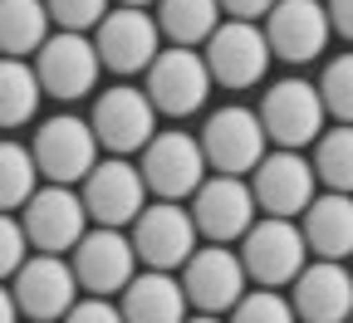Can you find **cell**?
Returning <instances> with one entry per match:
<instances>
[{"label":"cell","instance_id":"cell-1","mask_svg":"<svg viewBox=\"0 0 353 323\" xmlns=\"http://www.w3.org/2000/svg\"><path fill=\"white\" fill-rule=\"evenodd\" d=\"M255 118H260L265 137H270V147H290V152L314 147V137L329 127V113H324V98H319L314 79L265 83V94L255 103Z\"/></svg>","mask_w":353,"mask_h":323},{"label":"cell","instance_id":"cell-2","mask_svg":"<svg viewBox=\"0 0 353 323\" xmlns=\"http://www.w3.org/2000/svg\"><path fill=\"white\" fill-rule=\"evenodd\" d=\"M211 69L201 59V50H192V44H162L157 59L143 69V94L148 103L157 108V118H192L206 108L211 98Z\"/></svg>","mask_w":353,"mask_h":323},{"label":"cell","instance_id":"cell-3","mask_svg":"<svg viewBox=\"0 0 353 323\" xmlns=\"http://www.w3.org/2000/svg\"><path fill=\"white\" fill-rule=\"evenodd\" d=\"M138 171L152 201H192V191L211 176L196 132H182V127H157L152 143L138 152Z\"/></svg>","mask_w":353,"mask_h":323},{"label":"cell","instance_id":"cell-4","mask_svg":"<svg viewBox=\"0 0 353 323\" xmlns=\"http://www.w3.org/2000/svg\"><path fill=\"white\" fill-rule=\"evenodd\" d=\"M34 79L44 88V98L54 103H79L88 94H99V50H94V34H74V30H54L50 39L34 50Z\"/></svg>","mask_w":353,"mask_h":323},{"label":"cell","instance_id":"cell-5","mask_svg":"<svg viewBox=\"0 0 353 323\" xmlns=\"http://www.w3.org/2000/svg\"><path fill=\"white\" fill-rule=\"evenodd\" d=\"M99 137H94V123L88 118H74V113H54L44 118L30 137V157L39 167V181H59V187H79V181L94 171L99 162Z\"/></svg>","mask_w":353,"mask_h":323},{"label":"cell","instance_id":"cell-6","mask_svg":"<svg viewBox=\"0 0 353 323\" xmlns=\"http://www.w3.org/2000/svg\"><path fill=\"white\" fill-rule=\"evenodd\" d=\"M88 123H94V137H99V147L108 157H138L148 143H152V132H157V108L148 103V94L138 83H108L99 88V98H94V113H88Z\"/></svg>","mask_w":353,"mask_h":323},{"label":"cell","instance_id":"cell-7","mask_svg":"<svg viewBox=\"0 0 353 323\" xmlns=\"http://www.w3.org/2000/svg\"><path fill=\"white\" fill-rule=\"evenodd\" d=\"M236 250H241L250 284H260V289H290L294 274L309 264V245L299 236V220H280V216L255 220L236 240Z\"/></svg>","mask_w":353,"mask_h":323},{"label":"cell","instance_id":"cell-8","mask_svg":"<svg viewBox=\"0 0 353 323\" xmlns=\"http://www.w3.org/2000/svg\"><path fill=\"white\" fill-rule=\"evenodd\" d=\"M128 240L138 250L143 269H167V274H176L192 260V250L201 245L187 201H148L138 211V220L128 225Z\"/></svg>","mask_w":353,"mask_h":323},{"label":"cell","instance_id":"cell-9","mask_svg":"<svg viewBox=\"0 0 353 323\" xmlns=\"http://www.w3.org/2000/svg\"><path fill=\"white\" fill-rule=\"evenodd\" d=\"M201 59L211 69V83L226 88V94H245V88L265 83V69H270V44H265V30L250 20H221L211 30V39L201 44Z\"/></svg>","mask_w":353,"mask_h":323},{"label":"cell","instance_id":"cell-10","mask_svg":"<svg viewBox=\"0 0 353 323\" xmlns=\"http://www.w3.org/2000/svg\"><path fill=\"white\" fill-rule=\"evenodd\" d=\"M196 143L206 152V167L221 176H250L255 162L270 152V137H265L255 108H245V103H226V108L206 113Z\"/></svg>","mask_w":353,"mask_h":323},{"label":"cell","instance_id":"cell-11","mask_svg":"<svg viewBox=\"0 0 353 323\" xmlns=\"http://www.w3.org/2000/svg\"><path fill=\"white\" fill-rule=\"evenodd\" d=\"M176 280H182V294H187L192 313H231L236 299L250 289L241 250L236 245H211V240H201L192 250V260L176 269Z\"/></svg>","mask_w":353,"mask_h":323},{"label":"cell","instance_id":"cell-12","mask_svg":"<svg viewBox=\"0 0 353 323\" xmlns=\"http://www.w3.org/2000/svg\"><path fill=\"white\" fill-rule=\"evenodd\" d=\"M265 30V44L280 64H319L334 44V25H329V10L324 0H275L270 15L260 20Z\"/></svg>","mask_w":353,"mask_h":323},{"label":"cell","instance_id":"cell-13","mask_svg":"<svg viewBox=\"0 0 353 323\" xmlns=\"http://www.w3.org/2000/svg\"><path fill=\"white\" fill-rule=\"evenodd\" d=\"M20 225H25L30 250H39V255H69L94 220H88V211L79 201V187L44 181V187H34V196L20 206Z\"/></svg>","mask_w":353,"mask_h":323},{"label":"cell","instance_id":"cell-14","mask_svg":"<svg viewBox=\"0 0 353 323\" xmlns=\"http://www.w3.org/2000/svg\"><path fill=\"white\" fill-rule=\"evenodd\" d=\"M79 201H83V211H88L94 225L123 230V225L138 220V211L152 196H148V181H143V171H138L132 157H99L94 171L79 181Z\"/></svg>","mask_w":353,"mask_h":323},{"label":"cell","instance_id":"cell-15","mask_svg":"<svg viewBox=\"0 0 353 323\" xmlns=\"http://www.w3.org/2000/svg\"><path fill=\"white\" fill-rule=\"evenodd\" d=\"M245 181H250L255 211L260 216H280V220H299L304 206L319 196V176H314V167H309V157L290 152V147L265 152Z\"/></svg>","mask_w":353,"mask_h":323},{"label":"cell","instance_id":"cell-16","mask_svg":"<svg viewBox=\"0 0 353 323\" xmlns=\"http://www.w3.org/2000/svg\"><path fill=\"white\" fill-rule=\"evenodd\" d=\"M79 294H99V299H118L128 289V280L138 274V250H132L128 230L113 225H88L83 240L69 250Z\"/></svg>","mask_w":353,"mask_h":323},{"label":"cell","instance_id":"cell-17","mask_svg":"<svg viewBox=\"0 0 353 323\" xmlns=\"http://www.w3.org/2000/svg\"><path fill=\"white\" fill-rule=\"evenodd\" d=\"M94 50L99 64L118 79H138L157 50H162V30L152 20V10H132V6H113L99 25H94Z\"/></svg>","mask_w":353,"mask_h":323},{"label":"cell","instance_id":"cell-18","mask_svg":"<svg viewBox=\"0 0 353 323\" xmlns=\"http://www.w3.org/2000/svg\"><path fill=\"white\" fill-rule=\"evenodd\" d=\"M10 294H15L25 323H59L79 299V280H74L69 255H39L34 250L10 274Z\"/></svg>","mask_w":353,"mask_h":323},{"label":"cell","instance_id":"cell-19","mask_svg":"<svg viewBox=\"0 0 353 323\" xmlns=\"http://www.w3.org/2000/svg\"><path fill=\"white\" fill-rule=\"evenodd\" d=\"M192 220H196V236L211 245H236L245 230L255 225V196H250V181L245 176H221L211 171L201 187L187 201Z\"/></svg>","mask_w":353,"mask_h":323},{"label":"cell","instance_id":"cell-20","mask_svg":"<svg viewBox=\"0 0 353 323\" xmlns=\"http://www.w3.org/2000/svg\"><path fill=\"white\" fill-rule=\"evenodd\" d=\"M290 309L299 323H348V313H353L348 264L343 260H309L290 284Z\"/></svg>","mask_w":353,"mask_h":323},{"label":"cell","instance_id":"cell-21","mask_svg":"<svg viewBox=\"0 0 353 323\" xmlns=\"http://www.w3.org/2000/svg\"><path fill=\"white\" fill-rule=\"evenodd\" d=\"M299 236L314 260H353V196L319 191L299 216Z\"/></svg>","mask_w":353,"mask_h":323},{"label":"cell","instance_id":"cell-22","mask_svg":"<svg viewBox=\"0 0 353 323\" xmlns=\"http://www.w3.org/2000/svg\"><path fill=\"white\" fill-rule=\"evenodd\" d=\"M118 313H123V323H182L192 313V304H187L176 274L143 269V274H132L128 289L118 294Z\"/></svg>","mask_w":353,"mask_h":323},{"label":"cell","instance_id":"cell-23","mask_svg":"<svg viewBox=\"0 0 353 323\" xmlns=\"http://www.w3.org/2000/svg\"><path fill=\"white\" fill-rule=\"evenodd\" d=\"M54 34V20L44 0H0V54L34 59V50Z\"/></svg>","mask_w":353,"mask_h":323},{"label":"cell","instance_id":"cell-24","mask_svg":"<svg viewBox=\"0 0 353 323\" xmlns=\"http://www.w3.org/2000/svg\"><path fill=\"white\" fill-rule=\"evenodd\" d=\"M39 103H44V88L34 79V64L0 54V132L30 127L34 113H39Z\"/></svg>","mask_w":353,"mask_h":323},{"label":"cell","instance_id":"cell-25","mask_svg":"<svg viewBox=\"0 0 353 323\" xmlns=\"http://www.w3.org/2000/svg\"><path fill=\"white\" fill-rule=\"evenodd\" d=\"M152 20L162 30V44H192V50H201L211 39V30L221 25V6L216 0H157Z\"/></svg>","mask_w":353,"mask_h":323},{"label":"cell","instance_id":"cell-26","mask_svg":"<svg viewBox=\"0 0 353 323\" xmlns=\"http://www.w3.org/2000/svg\"><path fill=\"white\" fill-rule=\"evenodd\" d=\"M309 167L319 176V191L353 196V123H329L309 147Z\"/></svg>","mask_w":353,"mask_h":323},{"label":"cell","instance_id":"cell-27","mask_svg":"<svg viewBox=\"0 0 353 323\" xmlns=\"http://www.w3.org/2000/svg\"><path fill=\"white\" fill-rule=\"evenodd\" d=\"M39 187V167L30 157V143H15V137H0V211H15L34 196Z\"/></svg>","mask_w":353,"mask_h":323},{"label":"cell","instance_id":"cell-28","mask_svg":"<svg viewBox=\"0 0 353 323\" xmlns=\"http://www.w3.org/2000/svg\"><path fill=\"white\" fill-rule=\"evenodd\" d=\"M314 83H319V98H324L329 123H353V44L343 54L324 59V69H319Z\"/></svg>","mask_w":353,"mask_h":323},{"label":"cell","instance_id":"cell-29","mask_svg":"<svg viewBox=\"0 0 353 323\" xmlns=\"http://www.w3.org/2000/svg\"><path fill=\"white\" fill-rule=\"evenodd\" d=\"M226 323H299L294 309H290V294L285 289H245L236 299V309L226 313Z\"/></svg>","mask_w":353,"mask_h":323},{"label":"cell","instance_id":"cell-30","mask_svg":"<svg viewBox=\"0 0 353 323\" xmlns=\"http://www.w3.org/2000/svg\"><path fill=\"white\" fill-rule=\"evenodd\" d=\"M44 10H50L54 30H74V34H88L108 10L113 0H44Z\"/></svg>","mask_w":353,"mask_h":323},{"label":"cell","instance_id":"cell-31","mask_svg":"<svg viewBox=\"0 0 353 323\" xmlns=\"http://www.w3.org/2000/svg\"><path fill=\"white\" fill-rule=\"evenodd\" d=\"M30 260V240H25V225L15 211H0V280H10V274Z\"/></svg>","mask_w":353,"mask_h":323},{"label":"cell","instance_id":"cell-32","mask_svg":"<svg viewBox=\"0 0 353 323\" xmlns=\"http://www.w3.org/2000/svg\"><path fill=\"white\" fill-rule=\"evenodd\" d=\"M59 323H123V313H118V304H113V299L79 294V299H74V309H69Z\"/></svg>","mask_w":353,"mask_h":323},{"label":"cell","instance_id":"cell-33","mask_svg":"<svg viewBox=\"0 0 353 323\" xmlns=\"http://www.w3.org/2000/svg\"><path fill=\"white\" fill-rule=\"evenodd\" d=\"M216 6H221V15H226V20H250V25H260L265 15H270L275 0H216Z\"/></svg>","mask_w":353,"mask_h":323},{"label":"cell","instance_id":"cell-34","mask_svg":"<svg viewBox=\"0 0 353 323\" xmlns=\"http://www.w3.org/2000/svg\"><path fill=\"white\" fill-rule=\"evenodd\" d=\"M324 10H329V25L343 44H353V0H324Z\"/></svg>","mask_w":353,"mask_h":323},{"label":"cell","instance_id":"cell-35","mask_svg":"<svg viewBox=\"0 0 353 323\" xmlns=\"http://www.w3.org/2000/svg\"><path fill=\"white\" fill-rule=\"evenodd\" d=\"M0 323H20V304L10 294V280H0Z\"/></svg>","mask_w":353,"mask_h":323},{"label":"cell","instance_id":"cell-36","mask_svg":"<svg viewBox=\"0 0 353 323\" xmlns=\"http://www.w3.org/2000/svg\"><path fill=\"white\" fill-rule=\"evenodd\" d=\"M182 323H226V313H187Z\"/></svg>","mask_w":353,"mask_h":323},{"label":"cell","instance_id":"cell-37","mask_svg":"<svg viewBox=\"0 0 353 323\" xmlns=\"http://www.w3.org/2000/svg\"><path fill=\"white\" fill-rule=\"evenodd\" d=\"M113 6H132V10H152L157 0H113Z\"/></svg>","mask_w":353,"mask_h":323},{"label":"cell","instance_id":"cell-38","mask_svg":"<svg viewBox=\"0 0 353 323\" xmlns=\"http://www.w3.org/2000/svg\"><path fill=\"white\" fill-rule=\"evenodd\" d=\"M348 274H353V260H348Z\"/></svg>","mask_w":353,"mask_h":323},{"label":"cell","instance_id":"cell-39","mask_svg":"<svg viewBox=\"0 0 353 323\" xmlns=\"http://www.w3.org/2000/svg\"><path fill=\"white\" fill-rule=\"evenodd\" d=\"M348 323H353V313H348Z\"/></svg>","mask_w":353,"mask_h":323}]
</instances>
